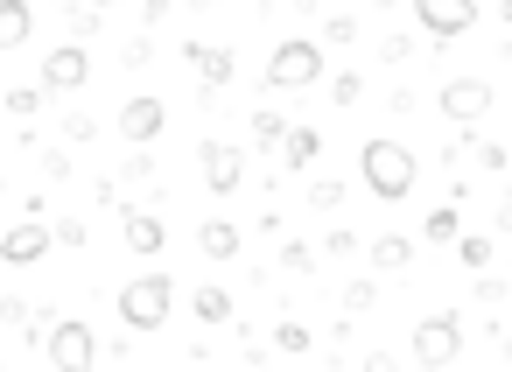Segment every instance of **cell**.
<instances>
[{"label": "cell", "mask_w": 512, "mask_h": 372, "mask_svg": "<svg viewBox=\"0 0 512 372\" xmlns=\"http://www.w3.org/2000/svg\"><path fill=\"white\" fill-rule=\"evenodd\" d=\"M358 176H365V190L379 197V204H400L407 190H414V176H421V162L400 148V141H386V134H372L365 148H358Z\"/></svg>", "instance_id": "1"}, {"label": "cell", "mask_w": 512, "mask_h": 372, "mask_svg": "<svg viewBox=\"0 0 512 372\" xmlns=\"http://www.w3.org/2000/svg\"><path fill=\"white\" fill-rule=\"evenodd\" d=\"M169 309H176V281H169L162 267H155V274H134V281L120 288V323H127V330H141V337H148V330H162V323H169Z\"/></svg>", "instance_id": "2"}, {"label": "cell", "mask_w": 512, "mask_h": 372, "mask_svg": "<svg viewBox=\"0 0 512 372\" xmlns=\"http://www.w3.org/2000/svg\"><path fill=\"white\" fill-rule=\"evenodd\" d=\"M316 78H323V43H309V36L274 43V57H267V92H302V85H316Z\"/></svg>", "instance_id": "3"}, {"label": "cell", "mask_w": 512, "mask_h": 372, "mask_svg": "<svg viewBox=\"0 0 512 372\" xmlns=\"http://www.w3.org/2000/svg\"><path fill=\"white\" fill-rule=\"evenodd\" d=\"M407 358H414V365H456V358H463V316H456V309L421 316L414 337H407Z\"/></svg>", "instance_id": "4"}, {"label": "cell", "mask_w": 512, "mask_h": 372, "mask_svg": "<svg viewBox=\"0 0 512 372\" xmlns=\"http://www.w3.org/2000/svg\"><path fill=\"white\" fill-rule=\"evenodd\" d=\"M43 365H57V372H85V365H99V337H92V323H57V330L43 337Z\"/></svg>", "instance_id": "5"}, {"label": "cell", "mask_w": 512, "mask_h": 372, "mask_svg": "<svg viewBox=\"0 0 512 372\" xmlns=\"http://www.w3.org/2000/svg\"><path fill=\"white\" fill-rule=\"evenodd\" d=\"M414 22H421V36L456 43V36L477 29V0H414Z\"/></svg>", "instance_id": "6"}, {"label": "cell", "mask_w": 512, "mask_h": 372, "mask_svg": "<svg viewBox=\"0 0 512 372\" xmlns=\"http://www.w3.org/2000/svg\"><path fill=\"white\" fill-rule=\"evenodd\" d=\"M85 78H92V50H85V43H57V50L43 57V92H50V99L85 92Z\"/></svg>", "instance_id": "7"}, {"label": "cell", "mask_w": 512, "mask_h": 372, "mask_svg": "<svg viewBox=\"0 0 512 372\" xmlns=\"http://www.w3.org/2000/svg\"><path fill=\"white\" fill-rule=\"evenodd\" d=\"M484 113H491V85H484V78H449V85H442V120H449V127L470 134Z\"/></svg>", "instance_id": "8"}, {"label": "cell", "mask_w": 512, "mask_h": 372, "mask_svg": "<svg viewBox=\"0 0 512 372\" xmlns=\"http://www.w3.org/2000/svg\"><path fill=\"white\" fill-rule=\"evenodd\" d=\"M197 169H204V190H211V197H232V190L246 183V155H239L232 141H204V148H197Z\"/></svg>", "instance_id": "9"}, {"label": "cell", "mask_w": 512, "mask_h": 372, "mask_svg": "<svg viewBox=\"0 0 512 372\" xmlns=\"http://www.w3.org/2000/svg\"><path fill=\"white\" fill-rule=\"evenodd\" d=\"M50 246H57V232H50L43 218H22V225L0 232V267H29V260H43Z\"/></svg>", "instance_id": "10"}, {"label": "cell", "mask_w": 512, "mask_h": 372, "mask_svg": "<svg viewBox=\"0 0 512 372\" xmlns=\"http://www.w3.org/2000/svg\"><path fill=\"white\" fill-rule=\"evenodd\" d=\"M183 57H190V71L204 78V106H211V92H225L232 71H239V57H232L225 43H183Z\"/></svg>", "instance_id": "11"}, {"label": "cell", "mask_w": 512, "mask_h": 372, "mask_svg": "<svg viewBox=\"0 0 512 372\" xmlns=\"http://www.w3.org/2000/svg\"><path fill=\"white\" fill-rule=\"evenodd\" d=\"M162 127H169V106L162 99H127L120 106V141L148 148V141H162Z\"/></svg>", "instance_id": "12"}, {"label": "cell", "mask_w": 512, "mask_h": 372, "mask_svg": "<svg viewBox=\"0 0 512 372\" xmlns=\"http://www.w3.org/2000/svg\"><path fill=\"white\" fill-rule=\"evenodd\" d=\"M120 225H127V246H134V253H148V260L169 246V225H162L148 204H127V211H120Z\"/></svg>", "instance_id": "13"}, {"label": "cell", "mask_w": 512, "mask_h": 372, "mask_svg": "<svg viewBox=\"0 0 512 372\" xmlns=\"http://www.w3.org/2000/svg\"><path fill=\"white\" fill-rule=\"evenodd\" d=\"M365 260H372L379 274H407V267H414V239H400V232H379V239L365 246Z\"/></svg>", "instance_id": "14"}, {"label": "cell", "mask_w": 512, "mask_h": 372, "mask_svg": "<svg viewBox=\"0 0 512 372\" xmlns=\"http://www.w3.org/2000/svg\"><path fill=\"white\" fill-rule=\"evenodd\" d=\"M36 36V8L29 0H0V50H22Z\"/></svg>", "instance_id": "15"}, {"label": "cell", "mask_w": 512, "mask_h": 372, "mask_svg": "<svg viewBox=\"0 0 512 372\" xmlns=\"http://www.w3.org/2000/svg\"><path fill=\"white\" fill-rule=\"evenodd\" d=\"M197 246H204V260H232L239 253V225L232 218H204L197 225Z\"/></svg>", "instance_id": "16"}, {"label": "cell", "mask_w": 512, "mask_h": 372, "mask_svg": "<svg viewBox=\"0 0 512 372\" xmlns=\"http://www.w3.org/2000/svg\"><path fill=\"white\" fill-rule=\"evenodd\" d=\"M323 155V134L316 127H288V141H281V169H309Z\"/></svg>", "instance_id": "17"}, {"label": "cell", "mask_w": 512, "mask_h": 372, "mask_svg": "<svg viewBox=\"0 0 512 372\" xmlns=\"http://www.w3.org/2000/svg\"><path fill=\"white\" fill-rule=\"evenodd\" d=\"M421 239H428V246H456V239H463V211H456V204H435V211L421 218Z\"/></svg>", "instance_id": "18"}, {"label": "cell", "mask_w": 512, "mask_h": 372, "mask_svg": "<svg viewBox=\"0 0 512 372\" xmlns=\"http://www.w3.org/2000/svg\"><path fill=\"white\" fill-rule=\"evenodd\" d=\"M190 309H197V323H232V295H225V288H211V281L190 295Z\"/></svg>", "instance_id": "19"}, {"label": "cell", "mask_w": 512, "mask_h": 372, "mask_svg": "<svg viewBox=\"0 0 512 372\" xmlns=\"http://www.w3.org/2000/svg\"><path fill=\"white\" fill-rule=\"evenodd\" d=\"M0 99H8V113H22V120H36V113L50 106V92H43V85H15V92H0Z\"/></svg>", "instance_id": "20"}, {"label": "cell", "mask_w": 512, "mask_h": 372, "mask_svg": "<svg viewBox=\"0 0 512 372\" xmlns=\"http://www.w3.org/2000/svg\"><path fill=\"white\" fill-rule=\"evenodd\" d=\"M253 141H260V148H281V141H288V120H281L274 106H260V113H253Z\"/></svg>", "instance_id": "21"}, {"label": "cell", "mask_w": 512, "mask_h": 372, "mask_svg": "<svg viewBox=\"0 0 512 372\" xmlns=\"http://www.w3.org/2000/svg\"><path fill=\"white\" fill-rule=\"evenodd\" d=\"M358 99H365V78L358 71H337L330 78V106H358Z\"/></svg>", "instance_id": "22"}, {"label": "cell", "mask_w": 512, "mask_h": 372, "mask_svg": "<svg viewBox=\"0 0 512 372\" xmlns=\"http://www.w3.org/2000/svg\"><path fill=\"white\" fill-rule=\"evenodd\" d=\"M456 260H463V267H491V239H484V232H463V239H456Z\"/></svg>", "instance_id": "23"}, {"label": "cell", "mask_w": 512, "mask_h": 372, "mask_svg": "<svg viewBox=\"0 0 512 372\" xmlns=\"http://www.w3.org/2000/svg\"><path fill=\"white\" fill-rule=\"evenodd\" d=\"M372 302H379V281H351L344 288V316H365Z\"/></svg>", "instance_id": "24"}, {"label": "cell", "mask_w": 512, "mask_h": 372, "mask_svg": "<svg viewBox=\"0 0 512 372\" xmlns=\"http://www.w3.org/2000/svg\"><path fill=\"white\" fill-rule=\"evenodd\" d=\"M316 43H323V50H330V43H358V22H351V15H330Z\"/></svg>", "instance_id": "25"}, {"label": "cell", "mask_w": 512, "mask_h": 372, "mask_svg": "<svg viewBox=\"0 0 512 372\" xmlns=\"http://www.w3.org/2000/svg\"><path fill=\"white\" fill-rule=\"evenodd\" d=\"M337 204H344V183H330V176L309 183V211H337Z\"/></svg>", "instance_id": "26"}, {"label": "cell", "mask_w": 512, "mask_h": 372, "mask_svg": "<svg viewBox=\"0 0 512 372\" xmlns=\"http://www.w3.org/2000/svg\"><path fill=\"white\" fill-rule=\"evenodd\" d=\"M281 267H288V274H316V253H309L302 239H288V246H281Z\"/></svg>", "instance_id": "27"}, {"label": "cell", "mask_w": 512, "mask_h": 372, "mask_svg": "<svg viewBox=\"0 0 512 372\" xmlns=\"http://www.w3.org/2000/svg\"><path fill=\"white\" fill-rule=\"evenodd\" d=\"M274 344H281L288 358H302V351H309V323H281V330H274Z\"/></svg>", "instance_id": "28"}, {"label": "cell", "mask_w": 512, "mask_h": 372, "mask_svg": "<svg viewBox=\"0 0 512 372\" xmlns=\"http://www.w3.org/2000/svg\"><path fill=\"white\" fill-rule=\"evenodd\" d=\"M323 253H330V260H351V253H358V232H344V225H337V232L323 239Z\"/></svg>", "instance_id": "29"}, {"label": "cell", "mask_w": 512, "mask_h": 372, "mask_svg": "<svg viewBox=\"0 0 512 372\" xmlns=\"http://www.w3.org/2000/svg\"><path fill=\"white\" fill-rule=\"evenodd\" d=\"M99 15H106V8H85V15H71V36H78V43H92V36H99Z\"/></svg>", "instance_id": "30"}, {"label": "cell", "mask_w": 512, "mask_h": 372, "mask_svg": "<svg viewBox=\"0 0 512 372\" xmlns=\"http://www.w3.org/2000/svg\"><path fill=\"white\" fill-rule=\"evenodd\" d=\"M50 232H57V246H85V218H57Z\"/></svg>", "instance_id": "31"}, {"label": "cell", "mask_w": 512, "mask_h": 372, "mask_svg": "<svg viewBox=\"0 0 512 372\" xmlns=\"http://www.w3.org/2000/svg\"><path fill=\"white\" fill-rule=\"evenodd\" d=\"M379 64H407V36H386L379 43Z\"/></svg>", "instance_id": "32"}, {"label": "cell", "mask_w": 512, "mask_h": 372, "mask_svg": "<svg viewBox=\"0 0 512 372\" xmlns=\"http://www.w3.org/2000/svg\"><path fill=\"white\" fill-rule=\"evenodd\" d=\"M470 155H477V169H505V148H498V141H484V148H470Z\"/></svg>", "instance_id": "33"}, {"label": "cell", "mask_w": 512, "mask_h": 372, "mask_svg": "<svg viewBox=\"0 0 512 372\" xmlns=\"http://www.w3.org/2000/svg\"><path fill=\"white\" fill-rule=\"evenodd\" d=\"M169 8H176V0H141V22L155 29V22H169Z\"/></svg>", "instance_id": "34"}, {"label": "cell", "mask_w": 512, "mask_h": 372, "mask_svg": "<svg viewBox=\"0 0 512 372\" xmlns=\"http://www.w3.org/2000/svg\"><path fill=\"white\" fill-rule=\"evenodd\" d=\"M498 232H512V197H505V204H498Z\"/></svg>", "instance_id": "35"}, {"label": "cell", "mask_w": 512, "mask_h": 372, "mask_svg": "<svg viewBox=\"0 0 512 372\" xmlns=\"http://www.w3.org/2000/svg\"><path fill=\"white\" fill-rule=\"evenodd\" d=\"M498 358H505V365H512V337H505V344H498Z\"/></svg>", "instance_id": "36"}, {"label": "cell", "mask_w": 512, "mask_h": 372, "mask_svg": "<svg viewBox=\"0 0 512 372\" xmlns=\"http://www.w3.org/2000/svg\"><path fill=\"white\" fill-rule=\"evenodd\" d=\"M498 15H505V22H512V0H498Z\"/></svg>", "instance_id": "37"}, {"label": "cell", "mask_w": 512, "mask_h": 372, "mask_svg": "<svg viewBox=\"0 0 512 372\" xmlns=\"http://www.w3.org/2000/svg\"><path fill=\"white\" fill-rule=\"evenodd\" d=\"M92 8H120V0H92Z\"/></svg>", "instance_id": "38"}, {"label": "cell", "mask_w": 512, "mask_h": 372, "mask_svg": "<svg viewBox=\"0 0 512 372\" xmlns=\"http://www.w3.org/2000/svg\"><path fill=\"white\" fill-rule=\"evenodd\" d=\"M505 64H512V43H505Z\"/></svg>", "instance_id": "39"}]
</instances>
